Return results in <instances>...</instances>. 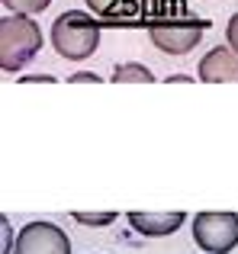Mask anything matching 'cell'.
Instances as JSON below:
<instances>
[{"instance_id": "cell-15", "label": "cell", "mask_w": 238, "mask_h": 254, "mask_svg": "<svg viewBox=\"0 0 238 254\" xmlns=\"http://www.w3.org/2000/svg\"><path fill=\"white\" fill-rule=\"evenodd\" d=\"M193 77H187V74H171L168 77V84H190Z\"/></svg>"}, {"instance_id": "cell-8", "label": "cell", "mask_w": 238, "mask_h": 254, "mask_svg": "<svg viewBox=\"0 0 238 254\" xmlns=\"http://www.w3.org/2000/svg\"><path fill=\"white\" fill-rule=\"evenodd\" d=\"M187 222V212H129V225L145 238H168Z\"/></svg>"}, {"instance_id": "cell-14", "label": "cell", "mask_w": 238, "mask_h": 254, "mask_svg": "<svg viewBox=\"0 0 238 254\" xmlns=\"http://www.w3.org/2000/svg\"><path fill=\"white\" fill-rule=\"evenodd\" d=\"M39 81H42V84H55V77H52V74H26L23 77V84H39Z\"/></svg>"}, {"instance_id": "cell-10", "label": "cell", "mask_w": 238, "mask_h": 254, "mask_svg": "<svg viewBox=\"0 0 238 254\" xmlns=\"http://www.w3.org/2000/svg\"><path fill=\"white\" fill-rule=\"evenodd\" d=\"M0 3H3L10 13H16V16H36V13L49 10L52 0H0Z\"/></svg>"}, {"instance_id": "cell-2", "label": "cell", "mask_w": 238, "mask_h": 254, "mask_svg": "<svg viewBox=\"0 0 238 254\" xmlns=\"http://www.w3.org/2000/svg\"><path fill=\"white\" fill-rule=\"evenodd\" d=\"M103 23L84 10H64L52 23V45L64 62H84L100 49Z\"/></svg>"}, {"instance_id": "cell-16", "label": "cell", "mask_w": 238, "mask_h": 254, "mask_svg": "<svg viewBox=\"0 0 238 254\" xmlns=\"http://www.w3.org/2000/svg\"><path fill=\"white\" fill-rule=\"evenodd\" d=\"M145 3H148V6H151V3H158V0H145Z\"/></svg>"}, {"instance_id": "cell-3", "label": "cell", "mask_w": 238, "mask_h": 254, "mask_svg": "<svg viewBox=\"0 0 238 254\" xmlns=\"http://www.w3.org/2000/svg\"><path fill=\"white\" fill-rule=\"evenodd\" d=\"M42 49V29L32 16L6 13L0 19V68L6 74L23 71Z\"/></svg>"}, {"instance_id": "cell-12", "label": "cell", "mask_w": 238, "mask_h": 254, "mask_svg": "<svg viewBox=\"0 0 238 254\" xmlns=\"http://www.w3.org/2000/svg\"><path fill=\"white\" fill-rule=\"evenodd\" d=\"M226 39H229V49L238 52V13L232 19H229V26H226Z\"/></svg>"}, {"instance_id": "cell-5", "label": "cell", "mask_w": 238, "mask_h": 254, "mask_svg": "<svg viewBox=\"0 0 238 254\" xmlns=\"http://www.w3.org/2000/svg\"><path fill=\"white\" fill-rule=\"evenodd\" d=\"M13 254H71V238L55 222H29L19 229Z\"/></svg>"}, {"instance_id": "cell-9", "label": "cell", "mask_w": 238, "mask_h": 254, "mask_svg": "<svg viewBox=\"0 0 238 254\" xmlns=\"http://www.w3.org/2000/svg\"><path fill=\"white\" fill-rule=\"evenodd\" d=\"M110 81H113V84H151L155 74H151L145 64H138V62H122V64L113 68Z\"/></svg>"}, {"instance_id": "cell-11", "label": "cell", "mask_w": 238, "mask_h": 254, "mask_svg": "<svg viewBox=\"0 0 238 254\" xmlns=\"http://www.w3.org/2000/svg\"><path fill=\"white\" fill-rule=\"evenodd\" d=\"M74 222L90 225V229H103V225H113L116 222V212H71Z\"/></svg>"}, {"instance_id": "cell-4", "label": "cell", "mask_w": 238, "mask_h": 254, "mask_svg": "<svg viewBox=\"0 0 238 254\" xmlns=\"http://www.w3.org/2000/svg\"><path fill=\"white\" fill-rule=\"evenodd\" d=\"M193 242L206 254H229L238 248V212H196Z\"/></svg>"}, {"instance_id": "cell-13", "label": "cell", "mask_w": 238, "mask_h": 254, "mask_svg": "<svg viewBox=\"0 0 238 254\" xmlns=\"http://www.w3.org/2000/svg\"><path fill=\"white\" fill-rule=\"evenodd\" d=\"M68 81L71 84H100V74H94V71H81V74H71Z\"/></svg>"}, {"instance_id": "cell-7", "label": "cell", "mask_w": 238, "mask_h": 254, "mask_svg": "<svg viewBox=\"0 0 238 254\" xmlns=\"http://www.w3.org/2000/svg\"><path fill=\"white\" fill-rule=\"evenodd\" d=\"M196 71H200L203 84H226V81L238 84V52H232L229 45L209 49L206 55L200 58V68Z\"/></svg>"}, {"instance_id": "cell-1", "label": "cell", "mask_w": 238, "mask_h": 254, "mask_svg": "<svg viewBox=\"0 0 238 254\" xmlns=\"http://www.w3.org/2000/svg\"><path fill=\"white\" fill-rule=\"evenodd\" d=\"M145 29H148V39L158 52L187 55L200 45L203 32L209 29V19L190 13L183 0H171L168 6H161V0H158L145 13Z\"/></svg>"}, {"instance_id": "cell-6", "label": "cell", "mask_w": 238, "mask_h": 254, "mask_svg": "<svg viewBox=\"0 0 238 254\" xmlns=\"http://www.w3.org/2000/svg\"><path fill=\"white\" fill-rule=\"evenodd\" d=\"M94 16L103 26H145V0H87Z\"/></svg>"}]
</instances>
